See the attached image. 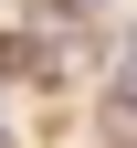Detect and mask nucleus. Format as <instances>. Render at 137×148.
Instances as JSON below:
<instances>
[{"instance_id":"1","label":"nucleus","mask_w":137,"mask_h":148,"mask_svg":"<svg viewBox=\"0 0 137 148\" xmlns=\"http://www.w3.org/2000/svg\"><path fill=\"white\" fill-rule=\"evenodd\" d=\"M0 85H63L53 32H0Z\"/></svg>"},{"instance_id":"2","label":"nucleus","mask_w":137,"mask_h":148,"mask_svg":"<svg viewBox=\"0 0 137 148\" xmlns=\"http://www.w3.org/2000/svg\"><path fill=\"white\" fill-rule=\"evenodd\" d=\"M0 11H21V0H0Z\"/></svg>"}]
</instances>
